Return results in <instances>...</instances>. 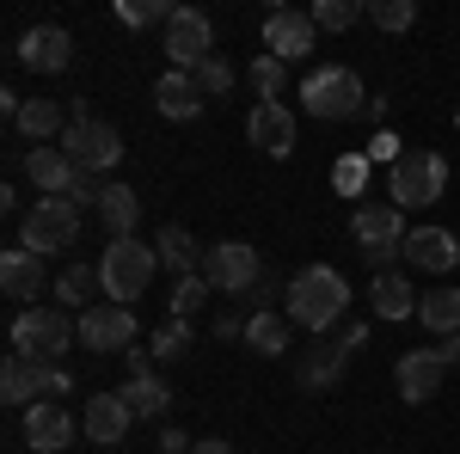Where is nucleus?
Instances as JSON below:
<instances>
[{
  "label": "nucleus",
  "mask_w": 460,
  "mask_h": 454,
  "mask_svg": "<svg viewBox=\"0 0 460 454\" xmlns=\"http://www.w3.org/2000/svg\"><path fill=\"white\" fill-rule=\"evenodd\" d=\"M283 307H288V325H301V332H332V319H344V307H350V282L338 277L332 264H307V271L288 277Z\"/></svg>",
  "instance_id": "obj_1"
},
{
  "label": "nucleus",
  "mask_w": 460,
  "mask_h": 454,
  "mask_svg": "<svg viewBox=\"0 0 460 454\" xmlns=\"http://www.w3.org/2000/svg\"><path fill=\"white\" fill-rule=\"evenodd\" d=\"M154 271H160V252L142 240H111L105 258H99V289H105V301H117V307H136L147 295V282H154Z\"/></svg>",
  "instance_id": "obj_2"
},
{
  "label": "nucleus",
  "mask_w": 460,
  "mask_h": 454,
  "mask_svg": "<svg viewBox=\"0 0 460 454\" xmlns=\"http://www.w3.org/2000/svg\"><path fill=\"white\" fill-rule=\"evenodd\" d=\"M80 344V325L68 319V307H25L13 319V356L25 362H62Z\"/></svg>",
  "instance_id": "obj_3"
},
{
  "label": "nucleus",
  "mask_w": 460,
  "mask_h": 454,
  "mask_svg": "<svg viewBox=\"0 0 460 454\" xmlns=\"http://www.w3.org/2000/svg\"><path fill=\"white\" fill-rule=\"evenodd\" d=\"M442 191H448V160H442L436 147H405V154L393 160L387 197L399 209H429V203H442Z\"/></svg>",
  "instance_id": "obj_4"
},
{
  "label": "nucleus",
  "mask_w": 460,
  "mask_h": 454,
  "mask_svg": "<svg viewBox=\"0 0 460 454\" xmlns=\"http://www.w3.org/2000/svg\"><path fill=\"white\" fill-rule=\"evenodd\" d=\"M350 234L356 245H362V258L375 264V277L387 271V258H405V209L399 203H362V209L350 215Z\"/></svg>",
  "instance_id": "obj_5"
},
{
  "label": "nucleus",
  "mask_w": 460,
  "mask_h": 454,
  "mask_svg": "<svg viewBox=\"0 0 460 454\" xmlns=\"http://www.w3.org/2000/svg\"><path fill=\"white\" fill-rule=\"evenodd\" d=\"M80 240V209H74L68 197H37L25 221H19V245L37 252V258H49V252H68Z\"/></svg>",
  "instance_id": "obj_6"
},
{
  "label": "nucleus",
  "mask_w": 460,
  "mask_h": 454,
  "mask_svg": "<svg viewBox=\"0 0 460 454\" xmlns=\"http://www.w3.org/2000/svg\"><path fill=\"white\" fill-rule=\"evenodd\" d=\"M301 105L314 111L319 123H344V117H356V111H368L362 74H356V68H319V74H307Z\"/></svg>",
  "instance_id": "obj_7"
},
{
  "label": "nucleus",
  "mask_w": 460,
  "mask_h": 454,
  "mask_svg": "<svg viewBox=\"0 0 460 454\" xmlns=\"http://www.w3.org/2000/svg\"><path fill=\"white\" fill-rule=\"evenodd\" d=\"M62 154H68L74 166L86 178H99V173H111L117 160H123V136L111 129V123H99V117H86V111H74V123H68V136L56 141Z\"/></svg>",
  "instance_id": "obj_8"
},
{
  "label": "nucleus",
  "mask_w": 460,
  "mask_h": 454,
  "mask_svg": "<svg viewBox=\"0 0 460 454\" xmlns=\"http://www.w3.org/2000/svg\"><path fill=\"white\" fill-rule=\"evenodd\" d=\"M197 277L209 282L215 295H252L258 289V277H264V258H258V245L246 240H221L203 252V271Z\"/></svg>",
  "instance_id": "obj_9"
},
{
  "label": "nucleus",
  "mask_w": 460,
  "mask_h": 454,
  "mask_svg": "<svg viewBox=\"0 0 460 454\" xmlns=\"http://www.w3.org/2000/svg\"><path fill=\"white\" fill-rule=\"evenodd\" d=\"M74 325H80V344L99 350V356H129L136 350V314L129 307H117V301H99V307H86V314H74Z\"/></svg>",
  "instance_id": "obj_10"
},
{
  "label": "nucleus",
  "mask_w": 460,
  "mask_h": 454,
  "mask_svg": "<svg viewBox=\"0 0 460 454\" xmlns=\"http://www.w3.org/2000/svg\"><path fill=\"white\" fill-rule=\"evenodd\" d=\"M215 25H209V13H197V6H178V19L166 25V56H172V68H197V62H209L215 49Z\"/></svg>",
  "instance_id": "obj_11"
},
{
  "label": "nucleus",
  "mask_w": 460,
  "mask_h": 454,
  "mask_svg": "<svg viewBox=\"0 0 460 454\" xmlns=\"http://www.w3.org/2000/svg\"><path fill=\"white\" fill-rule=\"evenodd\" d=\"M393 381H399V399L405 405H424L429 393L448 381V362H442V350H405L399 369H393Z\"/></svg>",
  "instance_id": "obj_12"
},
{
  "label": "nucleus",
  "mask_w": 460,
  "mask_h": 454,
  "mask_svg": "<svg viewBox=\"0 0 460 454\" xmlns=\"http://www.w3.org/2000/svg\"><path fill=\"white\" fill-rule=\"evenodd\" d=\"M129 423H136V412H129V399H123V393H93V399H86V418H80V430H86V442L117 449V442L129 436Z\"/></svg>",
  "instance_id": "obj_13"
},
{
  "label": "nucleus",
  "mask_w": 460,
  "mask_h": 454,
  "mask_svg": "<svg viewBox=\"0 0 460 454\" xmlns=\"http://www.w3.org/2000/svg\"><path fill=\"white\" fill-rule=\"evenodd\" d=\"M19 62L31 74H62L74 62V37L62 25H31V31L19 37Z\"/></svg>",
  "instance_id": "obj_14"
},
{
  "label": "nucleus",
  "mask_w": 460,
  "mask_h": 454,
  "mask_svg": "<svg viewBox=\"0 0 460 454\" xmlns=\"http://www.w3.org/2000/svg\"><path fill=\"white\" fill-rule=\"evenodd\" d=\"M74 430H80L74 412H68V405H56V399H37L31 412H25V442H31L37 454H62L74 442Z\"/></svg>",
  "instance_id": "obj_15"
},
{
  "label": "nucleus",
  "mask_w": 460,
  "mask_h": 454,
  "mask_svg": "<svg viewBox=\"0 0 460 454\" xmlns=\"http://www.w3.org/2000/svg\"><path fill=\"white\" fill-rule=\"evenodd\" d=\"M405 264L411 271H429V277H442V271H455L460 264V240L448 227H411L405 234Z\"/></svg>",
  "instance_id": "obj_16"
},
{
  "label": "nucleus",
  "mask_w": 460,
  "mask_h": 454,
  "mask_svg": "<svg viewBox=\"0 0 460 454\" xmlns=\"http://www.w3.org/2000/svg\"><path fill=\"white\" fill-rule=\"evenodd\" d=\"M314 19L307 13H270L264 19V56H277V62H301L307 49H314Z\"/></svg>",
  "instance_id": "obj_17"
},
{
  "label": "nucleus",
  "mask_w": 460,
  "mask_h": 454,
  "mask_svg": "<svg viewBox=\"0 0 460 454\" xmlns=\"http://www.w3.org/2000/svg\"><path fill=\"white\" fill-rule=\"evenodd\" d=\"M246 136H252V147H264L270 160H288V154H295V111L288 105H252Z\"/></svg>",
  "instance_id": "obj_18"
},
{
  "label": "nucleus",
  "mask_w": 460,
  "mask_h": 454,
  "mask_svg": "<svg viewBox=\"0 0 460 454\" xmlns=\"http://www.w3.org/2000/svg\"><path fill=\"white\" fill-rule=\"evenodd\" d=\"M25 178H31L43 197H68L74 184H80V166H74L62 147H31L25 154Z\"/></svg>",
  "instance_id": "obj_19"
},
{
  "label": "nucleus",
  "mask_w": 460,
  "mask_h": 454,
  "mask_svg": "<svg viewBox=\"0 0 460 454\" xmlns=\"http://www.w3.org/2000/svg\"><path fill=\"white\" fill-rule=\"evenodd\" d=\"M13 123H19V136H31L37 147L56 136H68V123H74V111H62L56 99H19V111H13Z\"/></svg>",
  "instance_id": "obj_20"
},
{
  "label": "nucleus",
  "mask_w": 460,
  "mask_h": 454,
  "mask_svg": "<svg viewBox=\"0 0 460 454\" xmlns=\"http://www.w3.org/2000/svg\"><path fill=\"white\" fill-rule=\"evenodd\" d=\"M154 105H160V117H172V123H190L203 111V93H197V80L184 68H172V74L154 80Z\"/></svg>",
  "instance_id": "obj_21"
},
{
  "label": "nucleus",
  "mask_w": 460,
  "mask_h": 454,
  "mask_svg": "<svg viewBox=\"0 0 460 454\" xmlns=\"http://www.w3.org/2000/svg\"><path fill=\"white\" fill-rule=\"evenodd\" d=\"M99 221H105L111 240H136V221H142V197H136V184H105V197H99Z\"/></svg>",
  "instance_id": "obj_22"
},
{
  "label": "nucleus",
  "mask_w": 460,
  "mask_h": 454,
  "mask_svg": "<svg viewBox=\"0 0 460 454\" xmlns=\"http://www.w3.org/2000/svg\"><path fill=\"white\" fill-rule=\"evenodd\" d=\"M43 258L37 252H25V245H13L6 258H0V289L13 295V301H31V295H43Z\"/></svg>",
  "instance_id": "obj_23"
},
{
  "label": "nucleus",
  "mask_w": 460,
  "mask_h": 454,
  "mask_svg": "<svg viewBox=\"0 0 460 454\" xmlns=\"http://www.w3.org/2000/svg\"><path fill=\"white\" fill-rule=\"evenodd\" d=\"M368 295H375V314L381 319H418V301H424V295L411 289V277H399V271H381Z\"/></svg>",
  "instance_id": "obj_24"
},
{
  "label": "nucleus",
  "mask_w": 460,
  "mask_h": 454,
  "mask_svg": "<svg viewBox=\"0 0 460 454\" xmlns=\"http://www.w3.org/2000/svg\"><path fill=\"white\" fill-rule=\"evenodd\" d=\"M246 344L258 350V356H283V350L295 344V332H288V319L277 314V307H264V314L246 319Z\"/></svg>",
  "instance_id": "obj_25"
},
{
  "label": "nucleus",
  "mask_w": 460,
  "mask_h": 454,
  "mask_svg": "<svg viewBox=\"0 0 460 454\" xmlns=\"http://www.w3.org/2000/svg\"><path fill=\"white\" fill-rule=\"evenodd\" d=\"M154 252H160V271H172L178 282L190 277V264H203V258H197V240H190V234H184V227H160V240H154Z\"/></svg>",
  "instance_id": "obj_26"
},
{
  "label": "nucleus",
  "mask_w": 460,
  "mask_h": 454,
  "mask_svg": "<svg viewBox=\"0 0 460 454\" xmlns=\"http://www.w3.org/2000/svg\"><path fill=\"white\" fill-rule=\"evenodd\" d=\"M344 362H350V356H344L338 344H319V350H307V356H301V387H307V393H325V387H332L338 375H344Z\"/></svg>",
  "instance_id": "obj_27"
},
{
  "label": "nucleus",
  "mask_w": 460,
  "mask_h": 454,
  "mask_svg": "<svg viewBox=\"0 0 460 454\" xmlns=\"http://www.w3.org/2000/svg\"><path fill=\"white\" fill-rule=\"evenodd\" d=\"M418 319H424L429 332L455 338V332H460V289H429L424 301H418Z\"/></svg>",
  "instance_id": "obj_28"
},
{
  "label": "nucleus",
  "mask_w": 460,
  "mask_h": 454,
  "mask_svg": "<svg viewBox=\"0 0 460 454\" xmlns=\"http://www.w3.org/2000/svg\"><path fill=\"white\" fill-rule=\"evenodd\" d=\"M123 399H129V412H136V418H166V405H172V387L160 381V375H142V381L123 387Z\"/></svg>",
  "instance_id": "obj_29"
},
{
  "label": "nucleus",
  "mask_w": 460,
  "mask_h": 454,
  "mask_svg": "<svg viewBox=\"0 0 460 454\" xmlns=\"http://www.w3.org/2000/svg\"><path fill=\"white\" fill-rule=\"evenodd\" d=\"M0 399L19 405V412L37 405V381H31V362H25V356H6V369H0Z\"/></svg>",
  "instance_id": "obj_30"
},
{
  "label": "nucleus",
  "mask_w": 460,
  "mask_h": 454,
  "mask_svg": "<svg viewBox=\"0 0 460 454\" xmlns=\"http://www.w3.org/2000/svg\"><path fill=\"white\" fill-rule=\"evenodd\" d=\"M252 93H258V105H283V86H288V62H277V56H258L246 68Z\"/></svg>",
  "instance_id": "obj_31"
},
{
  "label": "nucleus",
  "mask_w": 460,
  "mask_h": 454,
  "mask_svg": "<svg viewBox=\"0 0 460 454\" xmlns=\"http://www.w3.org/2000/svg\"><path fill=\"white\" fill-rule=\"evenodd\" d=\"M49 289H56V301H62V307H80V314H86V295L99 289V264H93V271H86V264H68Z\"/></svg>",
  "instance_id": "obj_32"
},
{
  "label": "nucleus",
  "mask_w": 460,
  "mask_h": 454,
  "mask_svg": "<svg viewBox=\"0 0 460 454\" xmlns=\"http://www.w3.org/2000/svg\"><path fill=\"white\" fill-rule=\"evenodd\" d=\"M362 19H368L375 31H411V25H418V6H411V0H368Z\"/></svg>",
  "instance_id": "obj_33"
},
{
  "label": "nucleus",
  "mask_w": 460,
  "mask_h": 454,
  "mask_svg": "<svg viewBox=\"0 0 460 454\" xmlns=\"http://www.w3.org/2000/svg\"><path fill=\"white\" fill-rule=\"evenodd\" d=\"M117 19L142 31V25H172L178 6H172V0H123V6H117Z\"/></svg>",
  "instance_id": "obj_34"
},
{
  "label": "nucleus",
  "mask_w": 460,
  "mask_h": 454,
  "mask_svg": "<svg viewBox=\"0 0 460 454\" xmlns=\"http://www.w3.org/2000/svg\"><path fill=\"white\" fill-rule=\"evenodd\" d=\"M184 350H190V325H184V319H166V325L147 338V356H154V362H178Z\"/></svg>",
  "instance_id": "obj_35"
},
{
  "label": "nucleus",
  "mask_w": 460,
  "mask_h": 454,
  "mask_svg": "<svg viewBox=\"0 0 460 454\" xmlns=\"http://www.w3.org/2000/svg\"><path fill=\"white\" fill-rule=\"evenodd\" d=\"M307 19H314V31H350L356 19H362V6L356 0H319Z\"/></svg>",
  "instance_id": "obj_36"
},
{
  "label": "nucleus",
  "mask_w": 460,
  "mask_h": 454,
  "mask_svg": "<svg viewBox=\"0 0 460 454\" xmlns=\"http://www.w3.org/2000/svg\"><path fill=\"white\" fill-rule=\"evenodd\" d=\"M190 80H197V93H203V99H221V93H234V68H227L221 56L197 62V68H190Z\"/></svg>",
  "instance_id": "obj_37"
},
{
  "label": "nucleus",
  "mask_w": 460,
  "mask_h": 454,
  "mask_svg": "<svg viewBox=\"0 0 460 454\" xmlns=\"http://www.w3.org/2000/svg\"><path fill=\"white\" fill-rule=\"evenodd\" d=\"M31 381H37V399H56V405H62V393H74V375L62 362H31Z\"/></svg>",
  "instance_id": "obj_38"
},
{
  "label": "nucleus",
  "mask_w": 460,
  "mask_h": 454,
  "mask_svg": "<svg viewBox=\"0 0 460 454\" xmlns=\"http://www.w3.org/2000/svg\"><path fill=\"white\" fill-rule=\"evenodd\" d=\"M209 295H215V289H209L203 277H184V282L172 289V319H190L197 307H203V301H209Z\"/></svg>",
  "instance_id": "obj_39"
},
{
  "label": "nucleus",
  "mask_w": 460,
  "mask_h": 454,
  "mask_svg": "<svg viewBox=\"0 0 460 454\" xmlns=\"http://www.w3.org/2000/svg\"><path fill=\"white\" fill-rule=\"evenodd\" d=\"M332 178H338V191H344V197H362V178H368V154H344Z\"/></svg>",
  "instance_id": "obj_40"
},
{
  "label": "nucleus",
  "mask_w": 460,
  "mask_h": 454,
  "mask_svg": "<svg viewBox=\"0 0 460 454\" xmlns=\"http://www.w3.org/2000/svg\"><path fill=\"white\" fill-rule=\"evenodd\" d=\"M399 154H405V147H399V141H393L387 129H381V136L368 141V160H399Z\"/></svg>",
  "instance_id": "obj_41"
},
{
  "label": "nucleus",
  "mask_w": 460,
  "mask_h": 454,
  "mask_svg": "<svg viewBox=\"0 0 460 454\" xmlns=\"http://www.w3.org/2000/svg\"><path fill=\"white\" fill-rule=\"evenodd\" d=\"M197 449V442H184V430H160V454H184Z\"/></svg>",
  "instance_id": "obj_42"
},
{
  "label": "nucleus",
  "mask_w": 460,
  "mask_h": 454,
  "mask_svg": "<svg viewBox=\"0 0 460 454\" xmlns=\"http://www.w3.org/2000/svg\"><path fill=\"white\" fill-rule=\"evenodd\" d=\"M142 375H154V356L147 350H129V381H142Z\"/></svg>",
  "instance_id": "obj_43"
},
{
  "label": "nucleus",
  "mask_w": 460,
  "mask_h": 454,
  "mask_svg": "<svg viewBox=\"0 0 460 454\" xmlns=\"http://www.w3.org/2000/svg\"><path fill=\"white\" fill-rule=\"evenodd\" d=\"M436 350H442V362H448V369H460V332H455V338H442Z\"/></svg>",
  "instance_id": "obj_44"
},
{
  "label": "nucleus",
  "mask_w": 460,
  "mask_h": 454,
  "mask_svg": "<svg viewBox=\"0 0 460 454\" xmlns=\"http://www.w3.org/2000/svg\"><path fill=\"white\" fill-rule=\"evenodd\" d=\"M190 454H234V442H221V436H203V442H197Z\"/></svg>",
  "instance_id": "obj_45"
},
{
  "label": "nucleus",
  "mask_w": 460,
  "mask_h": 454,
  "mask_svg": "<svg viewBox=\"0 0 460 454\" xmlns=\"http://www.w3.org/2000/svg\"><path fill=\"white\" fill-rule=\"evenodd\" d=\"M455 129H460V111H455Z\"/></svg>",
  "instance_id": "obj_46"
}]
</instances>
